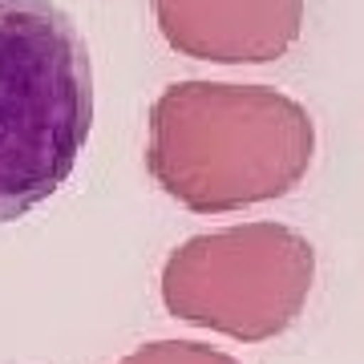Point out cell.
<instances>
[{
	"label": "cell",
	"mask_w": 364,
	"mask_h": 364,
	"mask_svg": "<svg viewBox=\"0 0 364 364\" xmlns=\"http://www.w3.org/2000/svg\"><path fill=\"white\" fill-rule=\"evenodd\" d=\"M316 126L267 85L178 81L150 105L146 166L170 198L198 215L284 198L308 174Z\"/></svg>",
	"instance_id": "obj_1"
},
{
	"label": "cell",
	"mask_w": 364,
	"mask_h": 364,
	"mask_svg": "<svg viewBox=\"0 0 364 364\" xmlns=\"http://www.w3.org/2000/svg\"><path fill=\"white\" fill-rule=\"evenodd\" d=\"M93 126V69L53 0H0V223L25 219L73 174Z\"/></svg>",
	"instance_id": "obj_2"
},
{
	"label": "cell",
	"mask_w": 364,
	"mask_h": 364,
	"mask_svg": "<svg viewBox=\"0 0 364 364\" xmlns=\"http://www.w3.org/2000/svg\"><path fill=\"white\" fill-rule=\"evenodd\" d=\"M316 279V251L284 223H243L186 239L162 267V304L231 340H272L296 324Z\"/></svg>",
	"instance_id": "obj_3"
},
{
	"label": "cell",
	"mask_w": 364,
	"mask_h": 364,
	"mask_svg": "<svg viewBox=\"0 0 364 364\" xmlns=\"http://www.w3.org/2000/svg\"><path fill=\"white\" fill-rule=\"evenodd\" d=\"M162 37L186 57L263 65L284 57L304 25V0H154Z\"/></svg>",
	"instance_id": "obj_4"
},
{
	"label": "cell",
	"mask_w": 364,
	"mask_h": 364,
	"mask_svg": "<svg viewBox=\"0 0 364 364\" xmlns=\"http://www.w3.org/2000/svg\"><path fill=\"white\" fill-rule=\"evenodd\" d=\"M122 364H239V360L219 348L195 344V340H158V344L130 352Z\"/></svg>",
	"instance_id": "obj_5"
}]
</instances>
